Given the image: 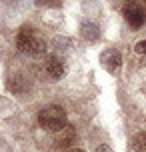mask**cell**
Listing matches in <instances>:
<instances>
[{
  "mask_svg": "<svg viewBox=\"0 0 146 152\" xmlns=\"http://www.w3.org/2000/svg\"><path fill=\"white\" fill-rule=\"evenodd\" d=\"M16 46H18L20 52L30 54V56L46 54V42L42 40V36L32 26H22L20 28V32L16 34Z\"/></svg>",
  "mask_w": 146,
  "mask_h": 152,
  "instance_id": "obj_1",
  "label": "cell"
},
{
  "mask_svg": "<svg viewBox=\"0 0 146 152\" xmlns=\"http://www.w3.org/2000/svg\"><path fill=\"white\" fill-rule=\"evenodd\" d=\"M38 124L44 130L50 132H60L68 126V114L58 104H48L38 112Z\"/></svg>",
  "mask_w": 146,
  "mask_h": 152,
  "instance_id": "obj_2",
  "label": "cell"
},
{
  "mask_svg": "<svg viewBox=\"0 0 146 152\" xmlns=\"http://www.w3.org/2000/svg\"><path fill=\"white\" fill-rule=\"evenodd\" d=\"M122 16L132 30H140L146 24V8L140 4H128L122 8Z\"/></svg>",
  "mask_w": 146,
  "mask_h": 152,
  "instance_id": "obj_3",
  "label": "cell"
},
{
  "mask_svg": "<svg viewBox=\"0 0 146 152\" xmlns=\"http://www.w3.org/2000/svg\"><path fill=\"white\" fill-rule=\"evenodd\" d=\"M100 62H102V66L108 70V72H118L120 70V64H122V56H120V52L116 50V48H108V50H104L102 52V56H100Z\"/></svg>",
  "mask_w": 146,
  "mask_h": 152,
  "instance_id": "obj_4",
  "label": "cell"
},
{
  "mask_svg": "<svg viewBox=\"0 0 146 152\" xmlns=\"http://www.w3.org/2000/svg\"><path fill=\"white\" fill-rule=\"evenodd\" d=\"M44 68H46V72L52 76L54 80H60L62 76L66 74V64H64V60L58 58L56 54H52V56H48V58H46Z\"/></svg>",
  "mask_w": 146,
  "mask_h": 152,
  "instance_id": "obj_5",
  "label": "cell"
},
{
  "mask_svg": "<svg viewBox=\"0 0 146 152\" xmlns=\"http://www.w3.org/2000/svg\"><path fill=\"white\" fill-rule=\"evenodd\" d=\"M80 34H82L86 40H96V38L100 36V28H98L94 22H82Z\"/></svg>",
  "mask_w": 146,
  "mask_h": 152,
  "instance_id": "obj_6",
  "label": "cell"
},
{
  "mask_svg": "<svg viewBox=\"0 0 146 152\" xmlns=\"http://www.w3.org/2000/svg\"><path fill=\"white\" fill-rule=\"evenodd\" d=\"M132 150L134 152H146V130L138 132L136 136L132 138Z\"/></svg>",
  "mask_w": 146,
  "mask_h": 152,
  "instance_id": "obj_7",
  "label": "cell"
},
{
  "mask_svg": "<svg viewBox=\"0 0 146 152\" xmlns=\"http://www.w3.org/2000/svg\"><path fill=\"white\" fill-rule=\"evenodd\" d=\"M134 52H136V54H142V56H146V38L134 44Z\"/></svg>",
  "mask_w": 146,
  "mask_h": 152,
  "instance_id": "obj_8",
  "label": "cell"
},
{
  "mask_svg": "<svg viewBox=\"0 0 146 152\" xmlns=\"http://www.w3.org/2000/svg\"><path fill=\"white\" fill-rule=\"evenodd\" d=\"M96 152H112V148H110L108 144H100L98 148H96Z\"/></svg>",
  "mask_w": 146,
  "mask_h": 152,
  "instance_id": "obj_9",
  "label": "cell"
},
{
  "mask_svg": "<svg viewBox=\"0 0 146 152\" xmlns=\"http://www.w3.org/2000/svg\"><path fill=\"white\" fill-rule=\"evenodd\" d=\"M70 152H84V150H80V148H74V150H70Z\"/></svg>",
  "mask_w": 146,
  "mask_h": 152,
  "instance_id": "obj_10",
  "label": "cell"
},
{
  "mask_svg": "<svg viewBox=\"0 0 146 152\" xmlns=\"http://www.w3.org/2000/svg\"><path fill=\"white\" fill-rule=\"evenodd\" d=\"M124 2H128V4H130V2H134V0H124Z\"/></svg>",
  "mask_w": 146,
  "mask_h": 152,
  "instance_id": "obj_11",
  "label": "cell"
}]
</instances>
